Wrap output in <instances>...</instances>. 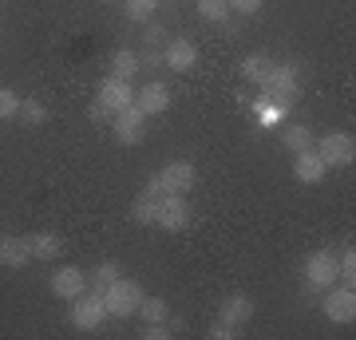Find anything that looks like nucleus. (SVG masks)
<instances>
[{"instance_id":"nucleus-1","label":"nucleus","mask_w":356,"mask_h":340,"mask_svg":"<svg viewBox=\"0 0 356 340\" xmlns=\"http://www.w3.org/2000/svg\"><path fill=\"white\" fill-rule=\"evenodd\" d=\"M257 88H261V99L293 103V95L301 88V72H297V63H273L266 76L257 79Z\"/></svg>"},{"instance_id":"nucleus-2","label":"nucleus","mask_w":356,"mask_h":340,"mask_svg":"<svg viewBox=\"0 0 356 340\" xmlns=\"http://www.w3.org/2000/svg\"><path fill=\"white\" fill-rule=\"evenodd\" d=\"M139 301H143V285H135V281H127V277L111 281V285L103 289V305H107V316H135Z\"/></svg>"},{"instance_id":"nucleus-3","label":"nucleus","mask_w":356,"mask_h":340,"mask_svg":"<svg viewBox=\"0 0 356 340\" xmlns=\"http://www.w3.org/2000/svg\"><path fill=\"white\" fill-rule=\"evenodd\" d=\"M107 321V305H103V293L99 289H83L72 301V325L79 328V332H95V328Z\"/></svg>"},{"instance_id":"nucleus-4","label":"nucleus","mask_w":356,"mask_h":340,"mask_svg":"<svg viewBox=\"0 0 356 340\" xmlns=\"http://www.w3.org/2000/svg\"><path fill=\"white\" fill-rule=\"evenodd\" d=\"M194 182H198L194 163H166L163 170L147 182V186H151L154 194H182V190H191Z\"/></svg>"},{"instance_id":"nucleus-5","label":"nucleus","mask_w":356,"mask_h":340,"mask_svg":"<svg viewBox=\"0 0 356 340\" xmlns=\"http://www.w3.org/2000/svg\"><path fill=\"white\" fill-rule=\"evenodd\" d=\"M154 226L170 229V234L186 229L191 226V202L182 198V194H163V198H159V218H154Z\"/></svg>"},{"instance_id":"nucleus-6","label":"nucleus","mask_w":356,"mask_h":340,"mask_svg":"<svg viewBox=\"0 0 356 340\" xmlns=\"http://www.w3.org/2000/svg\"><path fill=\"white\" fill-rule=\"evenodd\" d=\"M147 115L135 107V103H127L123 111H115V119H111V127H115V139L119 143H127V147H135V143H143L147 139Z\"/></svg>"},{"instance_id":"nucleus-7","label":"nucleus","mask_w":356,"mask_h":340,"mask_svg":"<svg viewBox=\"0 0 356 340\" xmlns=\"http://www.w3.org/2000/svg\"><path fill=\"white\" fill-rule=\"evenodd\" d=\"M317 154L325 159V166H348L356 159V139L353 135H344V131H332V135L321 139Z\"/></svg>"},{"instance_id":"nucleus-8","label":"nucleus","mask_w":356,"mask_h":340,"mask_svg":"<svg viewBox=\"0 0 356 340\" xmlns=\"http://www.w3.org/2000/svg\"><path fill=\"white\" fill-rule=\"evenodd\" d=\"M337 277H341V265H337V257H332V253H325V250L309 253V261H305V281H309V285L329 289Z\"/></svg>"},{"instance_id":"nucleus-9","label":"nucleus","mask_w":356,"mask_h":340,"mask_svg":"<svg viewBox=\"0 0 356 340\" xmlns=\"http://www.w3.org/2000/svg\"><path fill=\"white\" fill-rule=\"evenodd\" d=\"M325 316L337 321V325H353L356 321V293L353 285H341V289H332L325 297Z\"/></svg>"},{"instance_id":"nucleus-10","label":"nucleus","mask_w":356,"mask_h":340,"mask_svg":"<svg viewBox=\"0 0 356 340\" xmlns=\"http://www.w3.org/2000/svg\"><path fill=\"white\" fill-rule=\"evenodd\" d=\"M48 285H51V293H56L60 301H76L79 293L88 289V273H83V269H76V265H64L60 273H51Z\"/></svg>"},{"instance_id":"nucleus-11","label":"nucleus","mask_w":356,"mask_h":340,"mask_svg":"<svg viewBox=\"0 0 356 340\" xmlns=\"http://www.w3.org/2000/svg\"><path fill=\"white\" fill-rule=\"evenodd\" d=\"M293 175H297V182H305V186H317V182H325L329 166H325V159L309 147V151L293 154Z\"/></svg>"},{"instance_id":"nucleus-12","label":"nucleus","mask_w":356,"mask_h":340,"mask_svg":"<svg viewBox=\"0 0 356 340\" xmlns=\"http://www.w3.org/2000/svg\"><path fill=\"white\" fill-rule=\"evenodd\" d=\"M95 99L107 107V111H123L127 103H135V91H131V79H115V76H107L99 83V95Z\"/></svg>"},{"instance_id":"nucleus-13","label":"nucleus","mask_w":356,"mask_h":340,"mask_svg":"<svg viewBox=\"0 0 356 340\" xmlns=\"http://www.w3.org/2000/svg\"><path fill=\"white\" fill-rule=\"evenodd\" d=\"M163 63L170 72H191L194 63H198V48H194L191 40H170L163 51Z\"/></svg>"},{"instance_id":"nucleus-14","label":"nucleus","mask_w":356,"mask_h":340,"mask_svg":"<svg viewBox=\"0 0 356 340\" xmlns=\"http://www.w3.org/2000/svg\"><path fill=\"white\" fill-rule=\"evenodd\" d=\"M135 107H139L147 119L159 115V111H166V107H170V88H166V83H147V88L135 95Z\"/></svg>"},{"instance_id":"nucleus-15","label":"nucleus","mask_w":356,"mask_h":340,"mask_svg":"<svg viewBox=\"0 0 356 340\" xmlns=\"http://www.w3.org/2000/svg\"><path fill=\"white\" fill-rule=\"evenodd\" d=\"M28 250H32V257H40V261H51V257H60L64 253V238L60 234H51V229H40V234H28Z\"/></svg>"},{"instance_id":"nucleus-16","label":"nucleus","mask_w":356,"mask_h":340,"mask_svg":"<svg viewBox=\"0 0 356 340\" xmlns=\"http://www.w3.org/2000/svg\"><path fill=\"white\" fill-rule=\"evenodd\" d=\"M28 261H32V250L24 238H0V265L4 269H24Z\"/></svg>"},{"instance_id":"nucleus-17","label":"nucleus","mask_w":356,"mask_h":340,"mask_svg":"<svg viewBox=\"0 0 356 340\" xmlns=\"http://www.w3.org/2000/svg\"><path fill=\"white\" fill-rule=\"evenodd\" d=\"M159 198H163V194H154L151 186L143 190L139 198L131 202V222H139V226H154V218H159Z\"/></svg>"},{"instance_id":"nucleus-18","label":"nucleus","mask_w":356,"mask_h":340,"mask_svg":"<svg viewBox=\"0 0 356 340\" xmlns=\"http://www.w3.org/2000/svg\"><path fill=\"white\" fill-rule=\"evenodd\" d=\"M222 321H229V325H238L242 328L245 321H250V316H254V301H250V297H245V293H234V297H226V301H222Z\"/></svg>"},{"instance_id":"nucleus-19","label":"nucleus","mask_w":356,"mask_h":340,"mask_svg":"<svg viewBox=\"0 0 356 340\" xmlns=\"http://www.w3.org/2000/svg\"><path fill=\"white\" fill-rule=\"evenodd\" d=\"M285 107H289V103L257 99V103H254V119H257V127H277L281 119H285Z\"/></svg>"},{"instance_id":"nucleus-20","label":"nucleus","mask_w":356,"mask_h":340,"mask_svg":"<svg viewBox=\"0 0 356 340\" xmlns=\"http://www.w3.org/2000/svg\"><path fill=\"white\" fill-rule=\"evenodd\" d=\"M135 313H139L147 325H159V321H166V316H170V305H166L163 297H147V293H143V301H139V309H135Z\"/></svg>"},{"instance_id":"nucleus-21","label":"nucleus","mask_w":356,"mask_h":340,"mask_svg":"<svg viewBox=\"0 0 356 340\" xmlns=\"http://www.w3.org/2000/svg\"><path fill=\"white\" fill-rule=\"evenodd\" d=\"M194 8H198V16L210 20V24H226L229 20V4L226 0H194Z\"/></svg>"},{"instance_id":"nucleus-22","label":"nucleus","mask_w":356,"mask_h":340,"mask_svg":"<svg viewBox=\"0 0 356 340\" xmlns=\"http://www.w3.org/2000/svg\"><path fill=\"white\" fill-rule=\"evenodd\" d=\"M313 147V131H309L305 123H293V127H285V151H309Z\"/></svg>"},{"instance_id":"nucleus-23","label":"nucleus","mask_w":356,"mask_h":340,"mask_svg":"<svg viewBox=\"0 0 356 340\" xmlns=\"http://www.w3.org/2000/svg\"><path fill=\"white\" fill-rule=\"evenodd\" d=\"M139 67H143V63H139L135 51H115V60H111V76L115 79H131Z\"/></svg>"},{"instance_id":"nucleus-24","label":"nucleus","mask_w":356,"mask_h":340,"mask_svg":"<svg viewBox=\"0 0 356 340\" xmlns=\"http://www.w3.org/2000/svg\"><path fill=\"white\" fill-rule=\"evenodd\" d=\"M119 277H123V273H119V265H115V261H99V265H95V269H91V285H95V289H107V285H111V281H119Z\"/></svg>"},{"instance_id":"nucleus-25","label":"nucleus","mask_w":356,"mask_h":340,"mask_svg":"<svg viewBox=\"0 0 356 340\" xmlns=\"http://www.w3.org/2000/svg\"><path fill=\"white\" fill-rule=\"evenodd\" d=\"M20 119H24L28 127H44L48 123V107L40 99H20Z\"/></svg>"},{"instance_id":"nucleus-26","label":"nucleus","mask_w":356,"mask_h":340,"mask_svg":"<svg viewBox=\"0 0 356 340\" xmlns=\"http://www.w3.org/2000/svg\"><path fill=\"white\" fill-rule=\"evenodd\" d=\"M123 8H127V20L147 24V20L154 16V8H159V0H123Z\"/></svg>"},{"instance_id":"nucleus-27","label":"nucleus","mask_w":356,"mask_h":340,"mask_svg":"<svg viewBox=\"0 0 356 340\" xmlns=\"http://www.w3.org/2000/svg\"><path fill=\"white\" fill-rule=\"evenodd\" d=\"M16 115H20V95L0 88V119H16Z\"/></svg>"},{"instance_id":"nucleus-28","label":"nucleus","mask_w":356,"mask_h":340,"mask_svg":"<svg viewBox=\"0 0 356 340\" xmlns=\"http://www.w3.org/2000/svg\"><path fill=\"white\" fill-rule=\"evenodd\" d=\"M269 72V60L266 56H250V60H242V76L245 79H261Z\"/></svg>"},{"instance_id":"nucleus-29","label":"nucleus","mask_w":356,"mask_h":340,"mask_svg":"<svg viewBox=\"0 0 356 340\" xmlns=\"http://www.w3.org/2000/svg\"><path fill=\"white\" fill-rule=\"evenodd\" d=\"M337 265H341V277H348V285H353V277H356V250H353V245L344 250V257Z\"/></svg>"},{"instance_id":"nucleus-30","label":"nucleus","mask_w":356,"mask_h":340,"mask_svg":"<svg viewBox=\"0 0 356 340\" xmlns=\"http://www.w3.org/2000/svg\"><path fill=\"white\" fill-rule=\"evenodd\" d=\"M210 337H214V340H229V337H238V325H229V321H222V316H218L214 328H210Z\"/></svg>"},{"instance_id":"nucleus-31","label":"nucleus","mask_w":356,"mask_h":340,"mask_svg":"<svg viewBox=\"0 0 356 340\" xmlns=\"http://www.w3.org/2000/svg\"><path fill=\"white\" fill-rule=\"evenodd\" d=\"M229 13H242V16H254L257 8H261V0H226Z\"/></svg>"},{"instance_id":"nucleus-32","label":"nucleus","mask_w":356,"mask_h":340,"mask_svg":"<svg viewBox=\"0 0 356 340\" xmlns=\"http://www.w3.org/2000/svg\"><path fill=\"white\" fill-rule=\"evenodd\" d=\"M170 332H175V325H170V316H166V321H159V325H147V337H151V340H166Z\"/></svg>"},{"instance_id":"nucleus-33","label":"nucleus","mask_w":356,"mask_h":340,"mask_svg":"<svg viewBox=\"0 0 356 340\" xmlns=\"http://www.w3.org/2000/svg\"><path fill=\"white\" fill-rule=\"evenodd\" d=\"M91 119H99V123H111V119H115V111H107V107H103V103L95 99V103H91Z\"/></svg>"}]
</instances>
